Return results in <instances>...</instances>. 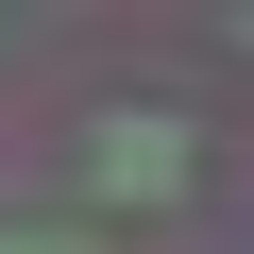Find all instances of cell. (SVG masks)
<instances>
[{"mask_svg": "<svg viewBox=\"0 0 254 254\" xmlns=\"http://www.w3.org/2000/svg\"><path fill=\"white\" fill-rule=\"evenodd\" d=\"M85 187L102 203H187V136H170V119H102V136H85Z\"/></svg>", "mask_w": 254, "mask_h": 254, "instance_id": "cell-1", "label": "cell"}, {"mask_svg": "<svg viewBox=\"0 0 254 254\" xmlns=\"http://www.w3.org/2000/svg\"><path fill=\"white\" fill-rule=\"evenodd\" d=\"M17 254H51V237H17Z\"/></svg>", "mask_w": 254, "mask_h": 254, "instance_id": "cell-2", "label": "cell"}]
</instances>
